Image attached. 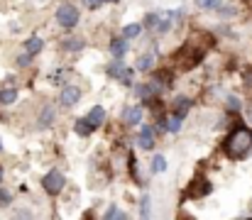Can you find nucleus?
<instances>
[{
  "instance_id": "nucleus-1",
  "label": "nucleus",
  "mask_w": 252,
  "mask_h": 220,
  "mask_svg": "<svg viewBox=\"0 0 252 220\" xmlns=\"http://www.w3.org/2000/svg\"><path fill=\"white\" fill-rule=\"evenodd\" d=\"M225 154L230 157V159H245V157H250L252 154V130L248 127H235L233 132H230V137L225 140Z\"/></svg>"
},
{
  "instance_id": "nucleus-2",
  "label": "nucleus",
  "mask_w": 252,
  "mask_h": 220,
  "mask_svg": "<svg viewBox=\"0 0 252 220\" xmlns=\"http://www.w3.org/2000/svg\"><path fill=\"white\" fill-rule=\"evenodd\" d=\"M57 22H59L62 27L71 30V27L79 22V10H76L74 5H69V2L59 5V10H57Z\"/></svg>"
},
{
  "instance_id": "nucleus-3",
  "label": "nucleus",
  "mask_w": 252,
  "mask_h": 220,
  "mask_svg": "<svg viewBox=\"0 0 252 220\" xmlns=\"http://www.w3.org/2000/svg\"><path fill=\"white\" fill-rule=\"evenodd\" d=\"M42 186H44V191H47V193L57 196V193L64 189V174H62L59 169H52V171L42 179Z\"/></svg>"
},
{
  "instance_id": "nucleus-4",
  "label": "nucleus",
  "mask_w": 252,
  "mask_h": 220,
  "mask_svg": "<svg viewBox=\"0 0 252 220\" xmlns=\"http://www.w3.org/2000/svg\"><path fill=\"white\" fill-rule=\"evenodd\" d=\"M79 98H81V88H79V86H66V88L62 91V95H59L62 105H74Z\"/></svg>"
},
{
  "instance_id": "nucleus-5",
  "label": "nucleus",
  "mask_w": 252,
  "mask_h": 220,
  "mask_svg": "<svg viewBox=\"0 0 252 220\" xmlns=\"http://www.w3.org/2000/svg\"><path fill=\"white\" fill-rule=\"evenodd\" d=\"M110 54L115 57V62H120V59L127 54V39H123V37H115V39L110 42Z\"/></svg>"
},
{
  "instance_id": "nucleus-6",
  "label": "nucleus",
  "mask_w": 252,
  "mask_h": 220,
  "mask_svg": "<svg viewBox=\"0 0 252 220\" xmlns=\"http://www.w3.org/2000/svg\"><path fill=\"white\" fill-rule=\"evenodd\" d=\"M191 189H193V191H189V196L198 198V196H208L213 186H211V181H208V179H201V181H196V184H193Z\"/></svg>"
},
{
  "instance_id": "nucleus-7",
  "label": "nucleus",
  "mask_w": 252,
  "mask_h": 220,
  "mask_svg": "<svg viewBox=\"0 0 252 220\" xmlns=\"http://www.w3.org/2000/svg\"><path fill=\"white\" fill-rule=\"evenodd\" d=\"M42 49H44V42H42L39 37H30V39L25 42V52H27L30 57H37Z\"/></svg>"
},
{
  "instance_id": "nucleus-8",
  "label": "nucleus",
  "mask_w": 252,
  "mask_h": 220,
  "mask_svg": "<svg viewBox=\"0 0 252 220\" xmlns=\"http://www.w3.org/2000/svg\"><path fill=\"white\" fill-rule=\"evenodd\" d=\"M123 120H125L127 125H137V123L142 120V108H125V110H123Z\"/></svg>"
},
{
  "instance_id": "nucleus-9",
  "label": "nucleus",
  "mask_w": 252,
  "mask_h": 220,
  "mask_svg": "<svg viewBox=\"0 0 252 220\" xmlns=\"http://www.w3.org/2000/svg\"><path fill=\"white\" fill-rule=\"evenodd\" d=\"M137 142H140V147H142V149H152V147H155V135H152V127H142V130H140Z\"/></svg>"
},
{
  "instance_id": "nucleus-10",
  "label": "nucleus",
  "mask_w": 252,
  "mask_h": 220,
  "mask_svg": "<svg viewBox=\"0 0 252 220\" xmlns=\"http://www.w3.org/2000/svg\"><path fill=\"white\" fill-rule=\"evenodd\" d=\"M52 123H54V108H49V105H47V108L39 113V118H37V125H39V127H49Z\"/></svg>"
},
{
  "instance_id": "nucleus-11",
  "label": "nucleus",
  "mask_w": 252,
  "mask_h": 220,
  "mask_svg": "<svg viewBox=\"0 0 252 220\" xmlns=\"http://www.w3.org/2000/svg\"><path fill=\"white\" fill-rule=\"evenodd\" d=\"M88 120H91V125H93V127H100V125H103V120H105V110H103L100 105H95V108L88 113Z\"/></svg>"
},
{
  "instance_id": "nucleus-12",
  "label": "nucleus",
  "mask_w": 252,
  "mask_h": 220,
  "mask_svg": "<svg viewBox=\"0 0 252 220\" xmlns=\"http://www.w3.org/2000/svg\"><path fill=\"white\" fill-rule=\"evenodd\" d=\"M189 108H191V100H189V98H176V100H174V113H176V118H184V115L189 113Z\"/></svg>"
},
{
  "instance_id": "nucleus-13",
  "label": "nucleus",
  "mask_w": 252,
  "mask_h": 220,
  "mask_svg": "<svg viewBox=\"0 0 252 220\" xmlns=\"http://www.w3.org/2000/svg\"><path fill=\"white\" fill-rule=\"evenodd\" d=\"M84 47H86L84 39H64V42H62V49H64V52H81Z\"/></svg>"
},
{
  "instance_id": "nucleus-14",
  "label": "nucleus",
  "mask_w": 252,
  "mask_h": 220,
  "mask_svg": "<svg viewBox=\"0 0 252 220\" xmlns=\"http://www.w3.org/2000/svg\"><path fill=\"white\" fill-rule=\"evenodd\" d=\"M140 216H142V220L152 218V198H150L147 193L142 196V203H140Z\"/></svg>"
},
{
  "instance_id": "nucleus-15",
  "label": "nucleus",
  "mask_w": 252,
  "mask_h": 220,
  "mask_svg": "<svg viewBox=\"0 0 252 220\" xmlns=\"http://www.w3.org/2000/svg\"><path fill=\"white\" fill-rule=\"evenodd\" d=\"M155 66V54H142L140 59H137V69L140 71H150Z\"/></svg>"
},
{
  "instance_id": "nucleus-16",
  "label": "nucleus",
  "mask_w": 252,
  "mask_h": 220,
  "mask_svg": "<svg viewBox=\"0 0 252 220\" xmlns=\"http://www.w3.org/2000/svg\"><path fill=\"white\" fill-rule=\"evenodd\" d=\"M17 100V91L15 88H0V103L7 105V103H15Z\"/></svg>"
},
{
  "instance_id": "nucleus-17",
  "label": "nucleus",
  "mask_w": 252,
  "mask_h": 220,
  "mask_svg": "<svg viewBox=\"0 0 252 220\" xmlns=\"http://www.w3.org/2000/svg\"><path fill=\"white\" fill-rule=\"evenodd\" d=\"M74 130H76L79 135H91V132H93V125H91V120H88V118H81V120H76Z\"/></svg>"
},
{
  "instance_id": "nucleus-18",
  "label": "nucleus",
  "mask_w": 252,
  "mask_h": 220,
  "mask_svg": "<svg viewBox=\"0 0 252 220\" xmlns=\"http://www.w3.org/2000/svg\"><path fill=\"white\" fill-rule=\"evenodd\" d=\"M159 22H162V12H150V15L145 17V27H150V30H155V32H157Z\"/></svg>"
},
{
  "instance_id": "nucleus-19",
  "label": "nucleus",
  "mask_w": 252,
  "mask_h": 220,
  "mask_svg": "<svg viewBox=\"0 0 252 220\" xmlns=\"http://www.w3.org/2000/svg\"><path fill=\"white\" fill-rule=\"evenodd\" d=\"M125 71H127V69H125V66H123L120 62H113V64L108 66V76H113V78H120V81H123Z\"/></svg>"
},
{
  "instance_id": "nucleus-20",
  "label": "nucleus",
  "mask_w": 252,
  "mask_h": 220,
  "mask_svg": "<svg viewBox=\"0 0 252 220\" xmlns=\"http://www.w3.org/2000/svg\"><path fill=\"white\" fill-rule=\"evenodd\" d=\"M140 32H142V25H127L123 27V39H135Z\"/></svg>"
},
{
  "instance_id": "nucleus-21",
  "label": "nucleus",
  "mask_w": 252,
  "mask_h": 220,
  "mask_svg": "<svg viewBox=\"0 0 252 220\" xmlns=\"http://www.w3.org/2000/svg\"><path fill=\"white\" fill-rule=\"evenodd\" d=\"M137 98H142V100H150L152 95H155V88L152 86H137Z\"/></svg>"
},
{
  "instance_id": "nucleus-22",
  "label": "nucleus",
  "mask_w": 252,
  "mask_h": 220,
  "mask_svg": "<svg viewBox=\"0 0 252 220\" xmlns=\"http://www.w3.org/2000/svg\"><path fill=\"white\" fill-rule=\"evenodd\" d=\"M164 169H167V159H164L162 154H157V157L152 159V171L159 174V171H164Z\"/></svg>"
},
{
  "instance_id": "nucleus-23",
  "label": "nucleus",
  "mask_w": 252,
  "mask_h": 220,
  "mask_svg": "<svg viewBox=\"0 0 252 220\" xmlns=\"http://www.w3.org/2000/svg\"><path fill=\"white\" fill-rule=\"evenodd\" d=\"M196 5L203 10H220V0H196Z\"/></svg>"
},
{
  "instance_id": "nucleus-24",
  "label": "nucleus",
  "mask_w": 252,
  "mask_h": 220,
  "mask_svg": "<svg viewBox=\"0 0 252 220\" xmlns=\"http://www.w3.org/2000/svg\"><path fill=\"white\" fill-rule=\"evenodd\" d=\"M181 120H184V118H176V115H174V118H169L167 120V130L169 132H179V130H181Z\"/></svg>"
},
{
  "instance_id": "nucleus-25",
  "label": "nucleus",
  "mask_w": 252,
  "mask_h": 220,
  "mask_svg": "<svg viewBox=\"0 0 252 220\" xmlns=\"http://www.w3.org/2000/svg\"><path fill=\"white\" fill-rule=\"evenodd\" d=\"M105 220H125V213L118 211V208H110V211L105 213Z\"/></svg>"
},
{
  "instance_id": "nucleus-26",
  "label": "nucleus",
  "mask_w": 252,
  "mask_h": 220,
  "mask_svg": "<svg viewBox=\"0 0 252 220\" xmlns=\"http://www.w3.org/2000/svg\"><path fill=\"white\" fill-rule=\"evenodd\" d=\"M49 78H52V81H62V78L66 81V78H69V69H57V73H52Z\"/></svg>"
},
{
  "instance_id": "nucleus-27",
  "label": "nucleus",
  "mask_w": 252,
  "mask_h": 220,
  "mask_svg": "<svg viewBox=\"0 0 252 220\" xmlns=\"http://www.w3.org/2000/svg\"><path fill=\"white\" fill-rule=\"evenodd\" d=\"M86 7H91V10H95V7H100L103 5V0H84Z\"/></svg>"
},
{
  "instance_id": "nucleus-28",
  "label": "nucleus",
  "mask_w": 252,
  "mask_h": 220,
  "mask_svg": "<svg viewBox=\"0 0 252 220\" xmlns=\"http://www.w3.org/2000/svg\"><path fill=\"white\" fill-rule=\"evenodd\" d=\"M228 105H230L233 110H238V108H240V100H238L235 95H230V98H228Z\"/></svg>"
},
{
  "instance_id": "nucleus-29",
  "label": "nucleus",
  "mask_w": 252,
  "mask_h": 220,
  "mask_svg": "<svg viewBox=\"0 0 252 220\" xmlns=\"http://www.w3.org/2000/svg\"><path fill=\"white\" fill-rule=\"evenodd\" d=\"M123 83H127V86L132 83V69H127V71H125V76H123Z\"/></svg>"
},
{
  "instance_id": "nucleus-30",
  "label": "nucleus",
  "mask_w": 252,
  "mask_h": 220,
  "mask_svg": "<svg viewBox=\"0 0 252 220\" xmlns=\"http://www.w3.org/2000/svg\"><path fill=\"white\" fill-rule=\"evenodd\" d=\"M7 201H10V193L7 191H0V206H5Z\"/></svg>"
},
{
  "instance_id": "nucleus-31",
  "label": "nucleus",
  "mask_w": 252,
  "mask_h": 220,
  "mask_svg": "<svg viewBox=\"0 0 252 220\" xmlns=\"http://www.w3.org/2000/svg\"><path fill=\"white\" fill-rule=\"evenodd\" d=\"M233 12H235V10H233V7H223V12H220V15H223V17H230V15H233Z\"/></svg>"
},
{
  "instance_id": "nucleus-32",
  "label": "nucleus",
  "mask_w": 252,
  "mask_h": 220,
  "mask_svg": "<svg viewBox=\"0 0 252 220\" xmlns=\"http://www.w3.org/2000/svg\"><path fill=\"white\" fill-rule=\"evenodd\" d=\"M248 118H250V123H252V105L248 108Z\"/></svg>"
},
{
  "instance_id": "nucleus-33",
  "label": "nucleus",
  "mask_w": 252,
  "mask_h": 220,
  "mask_svg": "<svg viewBox=\"0 0 252 220\" xmlns=\"http://www.w3.org/2000/svg\"><path fill=\"white\" fill-rule=\"evenodd\" d=\"M181 220H193V218H189V216H184V218H181Z\"/></svg>"
},
{
  "instance_id": "nucleus-34",
  "label": "nucleus",
  "mask_w": 252,
  "mask_h": 220,
  "mask_svg": "<svg viewBox=\"0 0 252 220\" xmlns=\"http://www.w3.org/2000/svg\"><path fill=\"white\" fill-rule=\"evenodd\" d=\"M0 179H2V169H0Z\"/></svg>"
},
{
  "instance_id": "nucleus-35",
  "label": "nucleus",
  "mask_w": 252,
  "mask_h": 220,
  "mask_svg": "<svg viewBox=\"0 0 252 220\" xmlns=\"http://www.w3.org/2000/svg\"><path fill=\"white\" fill-rule=\"evenodd\" d=\"M108 2H118V0H108Z\"/></svg>"
},
{
  "instance_id": "nucleus-36",
  "label": "nucleus",
  "mask_w": 252,
  "mask_h": 220,
  "mask_svg": "<svg viewBox=\"0 0 252 220\" xmlns=\"http://www.w3.org/2000/svg\"><path fill=\"white\" fill-rule=\"evenodd\" d=\"M250 220H252V218H250Z\"/></svg>"
}]
</instances>
